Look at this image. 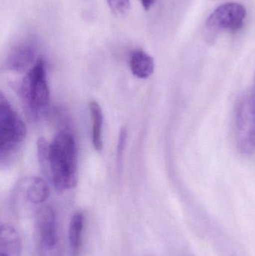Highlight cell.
<instances>
[{"label": "cell", "mask_w": 255, "mask_h": 256, "mask_svg": "<svg viewBox=\"0 0 255 256\" xmlns=\"http://www.w3.org/2000/svg\"><path fill=\"white\" fill-rule=\"evenodd\" d=\"M49 178L61 192L77 183V150L70 132H60L49 144Z\"/></svg>", "instance_id": "obj_1"}, {"label": "cell", "mask_w": 255, "mask_h": 256, "mask_svg": "<svg viewBox=\"0 0 255 256\" xmlns=\"http://www.w3.org/2000/svg\"><path fill=\"white\" fill-rule=\"evenodd\" d=\"M18 94L28 118L32 121L38 120L50 100L46 66L43 58H37L28 70L18 86Z\"/></svg>", "instance_id": "obj_2"}, {"label": "cell", "mask_w": 255, "mask_h": 256, "mask_svg": "<svg viewBox=\"0 0 255 256\" xmlns=\"http://www.w3.org/2000/svg\"><path fill=\"white\" fill-rule=\"evenodd\" d=\"M25 124L7 99L0 98V158L7 164L16 154L26 136Z\"/></svg>", "instance_id": "obj_3"}, {"label": "cell", "mask_w": 255, "mask_h": 256, "mask_svg": "<svg viewBox=\"0 0 255 256\" xmlns=\"http://www.w3.org/2000/svg\"><path fill=\"white\" fill-rule=\"evenodd\" d=\"M237 142L242 153L250 154L255 152V110L252 104L250 94L244 96L237 106Z\"/></svg>", "instance_id": "obj_4"}, {"label": "cell", "mask_w": 255, "mask_h": 256, "mask_svg": "<svg viewBox=\"0 0 255 256\" xmlns=\"http://www.w3.org/2000/svg\"><path fill=\"white\" fill-rule=\"evenodd\" d=\"M247 16V10L238 2L221 4L210 15L206 22L210 30H226L235 32L242 28Z\"/></svg>", "instance_id": "obj_5"}, {"label": "cell", "mask_w": 255, "mask_h": 256, "mask_svg": "<svg viewBox=\"0 0 255 256\" xmlns=\"http://www.w3.org/2000/svg\"><path fill=\"white\" fill-rule=\"evenodd\" d=\"M39 254L60 250L58 244V220L53 208L45 206L37 214Z\"/></svg>", "instance_id": "obj_6"}, {"label": "cell", "mask_w": 255, "mask_h": 256, "mask_svg": "<svg viewBox=\"0 0 255 256\" xmlns=\"http://www.w3.org/2000/svg\"><path fill=\"white\" fill-rule=\"evenodd\" d=\"M35 46L33 44H19L13 46L7 55L6 67L15 72H22L26 70L35 60Z\"/></svg>", "instance_id": "obj_7"}, {"label": "cell", "mask_w": 255, "mask_h": 256, "mask_svg": "<svg viewBox=\"0 0 255 256\" xmlns=\"http://www.w3.org/2000/svg\"><path fill=\"white\" fill-rule=\"evenodd\" d=\"M22 246L19 234L8 224H3L0 234V256H21Z\"/></svg>", "instance_id": "obj_8"}, {"label": "cell", "mask_w": 255, "mask_h": 256, "mask_svg": "<svg viewBox=\"0 0 255 256\" xmlns=\"http://www.w3.org/2000/svg\"><path fill=\"white\" fill-rule=\"evenodd\" d=\"M23 192L25 198L32 204L44 202L49 196L47 184L40 178L32 177L24 180Z\"/></svg>", "instance_id": "obj_9"}, {"label": "cell", "mask_w": 255, "mask_h": 256, "mask_svg": "<svg viewBox=\"0 0 255 256\" xmlns=\"http://www.w3.org/2000/svg\"><path fill=\"white\" fill-rule=\"evenodd\" d=\"M130 67L135 76L140 79H146L154 72V61L152 57L145 51L137 50L130 56Z\"/></svg>", "instance_id": "obj_10"}, {"label": "cell", "mask_w": 255, "mask_h": 256, "mask_svg": "<svg viewBox=\"0 0 255 256\" xmlns=\"http://www.w3.org/2000/svg\"><path fill=\"white\" fill-rule=\"evenodd\" d=\"M91 122H92V142L94 149L100 152L103 150V111L96 100H91L88 104Z\"/></svg>", "instance_id": "obj_11"}, {"label": "cell", "mask_w": 255, "mask_h": 256, "mask_svg": "<svg viewBox=\"0 0 255 256\" xmlns=\"http://www.w3.org/2000/svg\"><path fill=\"white\" fill-rule=\"evenodd\" d=\"M85 216L81 212H76L72 216L69 226V244L73 256H77L82 242Z\"/></svg>", "instance_id": "obj_12"}, {"label": "cell", "mask_w": 255, "mask_h": 256, "mask_svg": "<svg viewBox=\"0 0 255 256\" xmlns=\"http://www.w3.org/2000/svg\"><path fill=\"white\" fill-rule=\"evenodd\" d=\"M37 158L41 171L49 177V144L46 138L40 137L37 142Z\"/></svg>", "instance_id": "obj_13"}, {"label": "cell", "mask_w": 255, "mask_h": 256, "mask_svg": "<svg viewBox=\"0 0 255 256\" xmlns=\"http://www.w3.org/2000/svg\"><path fill=\"white\" fill-rule=\"evenodd\" d=\"M112 13L118 18L128 14L130 8V0H106Z\"/></svg>", "instance_id": "obj_14"}, {"label": "cell", "mask_w": 255, "mask_h": 256, "mask_svg": "<svg viewBox=\"0 0 255 256\" xmlns=\"http://www.w3.org/2000/svg\"><path fill=\"white\" fill-rule=\"evenodd\" d=\"M127 131L125 128H121L118 136V146H117V165L118 170H121L122 165L123 156H124V149H125L126 142H127Z\"/></svg>", "instance_id": "obj_15"}, {"label": "cell", "mask_w": 255, "mask_h": 256, "mask_svg": "<svg viewBox=\"0 0 255 256\" xmlns=\"http://www.w3.org/2000/svg\"><path fill=\"white\" fill-rule=\"evenodd\" d=\"M156 0H141V3H142V7L144 9L146 10L151 9V8L154 6Z\"/></svg>", "instance_id": "obj_16"}, {"label": "cell", "mask_w": 255, "mask_h": 256, "mask_svg": "<svg viewBox=\"0 0 255 256\" xmlns=\"http://www.w3.org/2000/svg\"><path fill=\"white\" fill-rule=\"evenodd\" d=\"M250 98H251L252 103H253V108L255 110V74L254 80V85H253V90H252L251 92L250 93Z\"/></svg>", "instance_id": "obj_17"}]
</instances>
